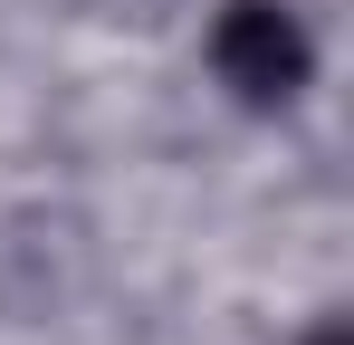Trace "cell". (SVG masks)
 <instances>
[{"label":"cell","mask_w":354,"mask_h":345,"mask_svg":"<svg viewBox=\"0 0 354 345\" xmlns=\"http://www.w3.org/2000/svg\"><path fill=\"white\" fill-rule=\"evenodd\" d=\"M306 67H316V48H306V29H297V10H278V0H230V10H221V29H211V77L230 87L239 106H259V115L297 106Z\"/></svg>","instance_id":"obj_1"},{"label":"cell","mask_w":354,"mask_h":345,"mask_svg":"<svg viewBox=\"0 0 354 345\" xmlns=\"http://www.w3.org/2000/svg\"><path fill=\"white\" fill-rule=\"evenodd\" d=\"M306 345H345V326H316V336H306Z\"/></svg>","instance_id":"obj_2"}]
</instances>
